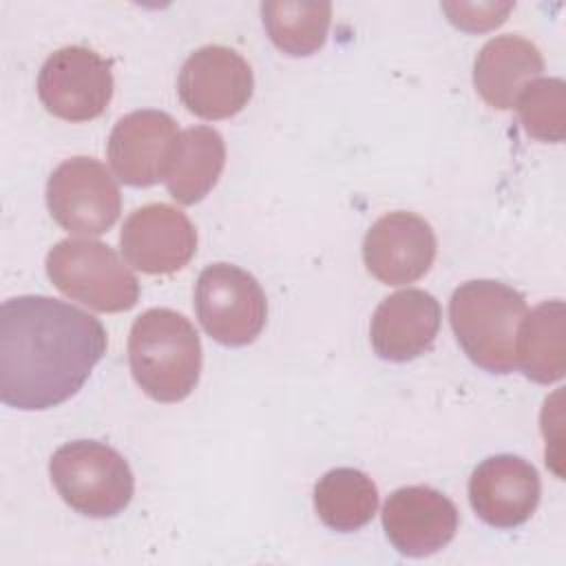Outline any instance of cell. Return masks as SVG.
Returning a JSON list of instances; mask_svg holds the SVG:
<instances>
[{"label":"cell","mask_w":566,"mask_h":566,"mask_svg":"<svg viewBox=\"0 0 566 566\" xmlns=\"http://www.w3.org/2000/svg\"><path fill=\"white\" fill-rule=\"evenodd\" d=\"M515 360L533 382L551 385L562 380L566 371L564 301H544L524 314L515 340Z\"/></svg>","instance_id":"obj_18"},{"label":"cell","mask_w":566,"mask_h":566,"mask_svg":"<svg viewBox=\"0 0 566 566\" xmlns=\"http://www.w3.org/2000/svg\"><path fill=\"white\" fill-rule=\"evenodd\" d=\"M49 473L60 497L86 517H115L135 493L124 455L97 440H73L55 449Z\"/></svg>","instance_id":"obj_4"},{"label":"cell","mask_w":566,"mask_h":566,"mask_svg":"<svg viewBox=\"0 0 566 566\" xmlns=\"http://www.w3.org/2000/svg\"><path fill=\"white\" fill-rule=\"evenodd\" d=\"M113 88L111 62L80 44L53 51L38 73L42 106L66 122L99 117L111 104Z\"/></svg>","instance_id":"obj_8"},{"label":"cell","mask_w":566,"mask_h":566,"mask_svg":"<svg viewBox=\"0 0 566 566\" xmlns=\"http://www.w3.org/2000/svg\"><path fill=\"white\" fill-rule=\"evenodd\" d=\"M524 314V294L491 279L462 283L449 301V321L460 347L489 374L517 369L515 340Z\"/></svg>","instance_id":"obj_3"},{"label":"cell","mask_w":566,"mask_h":566,"mask_svg":"<svg viewBox=\"0 0 566 566\" xmlns=\"http://www.w3.org/2000/svg\"><path fill=\"white\" fill-rule=\"evenodd\" d=\"M226 166V144L210 126H190L179 133L164 184L177 203L201 201L219 181Z\"/></svg>","instance_id":"obj_17"},{"label":"cell","mask_w":566,"mask_h":566,"mask_svg":"<svg viewBox=\"0 0 566 566\" xmlns=\"http://www.w3.org/2000/svg\"><path fill=\"white\" fill-rule=\"evenodd\" d=\"M250 64L221 44H208L186 57L177 77L181 104L201 119H228L252 99Z\"/></svg>","instance_id":"obj_9"},{"label":"cell","mask_w":566,"mask_h":566,"mask_svg":"<svg viewBox=\"0 0 566 566\" xmlns=\"http://www.w3.org/2000/svg\"><path fill=\"white\" fill-rule=\"evenodd\" d=\"M526 135L559 144L566 137V84L562 77H535L515 99Z\"/></svg>","instance_id":"obj_21"},{"label":"cell","mask_w":566,"mask_h":566,"mask_svg":"<svg viewBox=\"0 0 566 566\" xmlns=\"http://www.w3.org/2000/svg\"><path fill=\"white\" fill-rule=\"evenodd\" d=\"M314 511L336 533H354L378 511V489L360 469H329L314 486Z\"/></svg>","instance_id":"obj_19"},{"label":"cell","mask_w":566,"mask_h":566,"mask_svg":"<svg viewBox=\"0 0 566 566\" xmlns=\"http://www.w3.org/2000/svg\"><path fill=\"white\" fill-rule=\"evenodd\" d=\"M46 276L95 312H126L139 301V281L122 256L95 239H62L46 254Z\"/></svg>","instance_id":"obj_5"},{"label":"cell","mask_w":566,"mask_h":566,"mask_svg":"<svg viewBox=\"0 0 566 566\" xmlns=\"http://www.w3.org/2000/svg\"><path fill=\"white\" fill-rule=\"evenodd\" d=\"M442 321L433 294L407 287L380 301L371 316L369 340L378 358L407 363L431 349Z\"/></svg>","instance_id":"obj_15"},{"label":"cell","mask_w":566,"mask_h":566,"mask_svg":"<svg viewBox=\"0 0 566 566\" xmlns=\"http://www.w3.org/2000/svg\"><path fill=\"white\" fill-rule=\"evenodd\" d=\"M436 250L431 226L407 210L380 217L363 239L365 268L385 285H407L424 276Z\"/></svg>","instance_id":"obj_11"},{"label":"cell","mask_w":566,"mask_h":566,"mask_svg":"<svg viewBox=\"0 0 566 566\" xmlns=\"http://www.w3.org/2000/svg\"><path fill=\"white\" fill-rule=\"evenodd\" d=\"M195 310L206 334L228 347L252 343L268 318V301L259 281L232 263H212L201 270Z\"/></svg>","instance_id":"obj_6"},{"label":"cell","mask_w":566,"mask_h":566,"mask_svg":"<svg viewBox=\"0 0 566 566\" xmlns=\"http://www.w3.org/2000/svg\"><path fill=\"white\" fill-rule=\"evenodd\" d=\"M544 71L539 49L522 35H495L478 53L473 62V86L480 97L497 108L515 106L520 91Z\"/></svg>","instance_id":"obj_16"},{"label":"cell","mask_w":566,"mask_h":566,"mask_svg":"<svg viewBox=\"0 0 566 566\" xmlns=\"http://www.w3.org/2000/svg\"><path fill=\"white\" fill-rule=\"evenodd\" d=\"M542 484L537 469L513 453L482 460L469 478V502L475 515L495 528H515L537 509Z\"/></svg>","instance_id":"obj_13"},{"label":"cell","mask_w":566,"mask_h":566,"mask_svg":"<svg viewBox=\"0 0 566 566\" xmlns=\"http://www.w3.org/2000/svg\"><path fill=\"white\" fill-rule=\"evenodd\" d=\"M177 137V122L164 111L144 108L119 117L106 148L115 177L135 188L164 181Z\"/></svg>","instance_id":"obj_14"},{"label":"cell","mask_w":566,"mask_h":566,"mask_svg":"<svg viewBox=\"0 0 566 566\" xmlns=\"http://www.w3.org/2000/svg\"><path fill=\"white\" fill-rule=\"evenodd\" d=\"M128 265L144 274H172L197 252V230L179 208L148 203L128 214L119 232Z\"/></svg>","instance_id":"obj_10"},{"label":"cell","mask_w":566,"mask_h":566,"mask_svg":"<svg viewBox=\"0 0 566 566\" xmlns=\"http://www.w3.org/2000/svg\"><path fill=\"white\" fill-rule=\"evenodd\" d=\"M46 208L73 234H102L122 212V195L111 170L93 157L64 159L46 181Z\"/></svg>","instance_id":"obj_7"},{"label":"cell","mask_w":566,"mask_h":566,"mask_svg":"<svg viewBox=\"0 0 566 566\" xmlns=\"http://www.w3.org/2000/svg\"><path fill=\"white\" fill-rule=\"evenodd\" d=\"M201 340L195 325L168 307L142 312L128 334V365L135 382L157 402H179L201 376Z\"/></svg>","instance_id":"obj_2"},{"label":"cell","mask_w":566,"mask_h":566,"mask_svg":"<svg viewBox=\"0 0 566 566\" xmlns=\"http://www.w3.org/2000/svg\"><path fill=\"white\" fill-rule=\"evenodd\" d=\"M449 22L467 33H482L500 27L515 9L513 2H442Z\"/></svg>","instance_id":"obj_22"},{"label":"cell","mask_w":566,"mask_h":566,"mask_svg":"<svg viewBox=\"0 0 566 566\" xmlns=\"http://www.w3.org/2000/svg\"><path fill=\"white\" fill-rule=\"evenodd\" d=\"M106 354V329L88 312L42 294L0 307V400L42 411L75 396Z\"/></svg>","instance_id":"obj_1"},{"label":"cell","mask_w":566,"mask_h":566,"mask_svg":"<svg viewBox=\"0 0 566 566\" xmlns=\"http://www.w3.org/2000/svg\"><path fill=\"white\" fill-rule=\"evenodd\" d=\"M458 520L455 504L422 484L396 489L382 506L385 535L407 557H427L444 548L455 537Z\"/></svg>","instance_id":"obj_12"},{"label":"cell","mask_w":566,"mask_h":566,"mask_svg":"<svg viewBox=\"0 0 566 566\" xmlns=\"http://www.w3.org/2000/svg\"><path fill=\"white\" fill-rule=\"evenodd\" d=\"M263 27L272 44L292 55L305 57L316 53L329 31L332 4L312 0H268L261 4Z\"/></svg>","instance_id":"obj_20"}]
</instances>
